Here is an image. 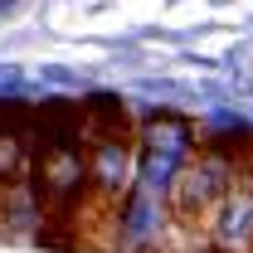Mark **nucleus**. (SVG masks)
<instances>
[{
    "instance_id": "f257e3e1",
    "label": "nucleus",
    "mask_w": 253,
    "mask_h": 253,
    "mask_svg": "<svg viewBox=\"0 0 253 253\" xmlns=\"http://www.w3.org/2000/svg\"><path fill=\"white\" fill-rule=\"evenodd\" d=\"M244 180V166L239 161H224L214 151H195L185 161V170L175 175V185H170V200H166V210H170V219L180 224V229H205L210 214L224 205V195Z\"/></svg>"
},
{
    "instance_id": "f03ea898",
    "label": "nucleus",
    "mask_w": 253,
    "mask_h": 253,
    "mask_svg": "<svg viewBox=\"0 0 253 253\" xmlns=\"http://www.w3.org/2000/svg\"><path fill=\"white\" fill-rule=\"evenodd\" d=\"M88 166H93V205L117 210L126 190L136 185V136H93Z\"/></svg>"
},
{
    "instance_id": "7ed1b4c3",
    "label": "nucleus",
    "mask_w": 253,
    "mask_h": 253,
    "mask_svg": "<svg viewBox=\"0 0 253 253\" xmlns=\"http://www.w3.org/2000/svg\"><path fill=\"white\" fill-rule=\"evenodd\" d=\"M210 244L224 253H253V175L224 195V205L210 214Z\"/></svg>"
},
{
    "instance_id": "20e7f679",
    "label": "nucleus",
    "mask_w": 253,
    "mask_h": 253,
    "mask_svg": "<svg viewBox=\"0 0 253 253\" xmlns=\"http://www.w3.org/2000/svg\"><path fill=\"white\" fill-rule=\"evenodd\" d=\"M83 112H88L93 136H136V126L126 122V107L112 93H93L88 102H83Z\"/></svg>"
}]
</instances>
